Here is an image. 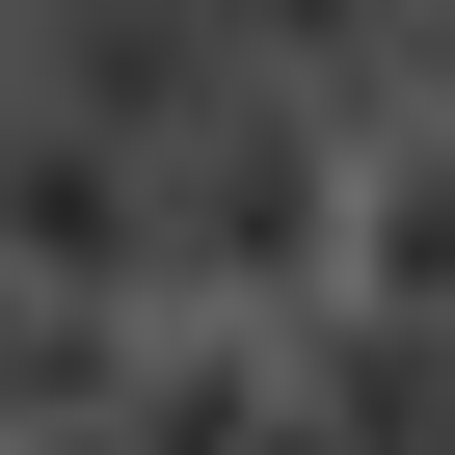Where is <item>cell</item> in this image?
Masks as SVG:
<instances>
[{"mask_svg":"<svg viewBox=\"0 0 455 455\" xmlns=\"http://www.w3.org/2000/svg\"><path fill=\"white\" fill-rule=\"evenodd\" d=\"M134 295H28V268H0V455H54V428H134Z\"/></svg>","mask_w":455,"mask_h":455,"instance_id":"cell-4","label":"cell"},{"mask_svg":"<svg viewBox=\"0 0 455 455\" xmlns=\"http://www.w3.org/2000/svg\"><path fill=\"white\" fill-rule=\"evenodd\" d=\"M348 161H375V81L268 54L242 108L161 161V322H322L348 295Z\"/></svg>","mask_w":455,"mask_h":455,"instance_id":"cell-1","label":"cell"},{"mask_svg":"<svg viewBox=\"0 0 455 455\" xmlns=\"http://www.w3.org/2000/svg\"><path fill=\"white\" fill-rule=\"evenodd\" d=\"M348 322H455V134L428 108H375V161H348Z\"/></svg>","mask_w":455,"mask_h":455,"instance_id":"cell-5","label":"cell"},{"mask_svg":"<svg viewBox=\"0 0 455 455\" xmlns=\"http://www.w3.org/2000/svg\"><path fill=\"white\" fill-rule=\"evenodd\" d=\"M0 81H28V108H81L108 161H188L214 108L268 81V28H188V0H0Z\"/></svg>","mask_w":455,"mask_h":455,"instance_id":"cell-2","label":"cell"},{"mask_svg":"<svg viewBox=\"0 0 455 455\" xmlns=\"http://www.w3.org/2000/svg\"><path fill=\"white\" fill-rule=\"evenodd\" d=\"M348 81H375V108H428V134H455V0H402V28H348Z\"/></svg>","mask_w":455,"mask_h":455,"instance_id":"cell-6","label":"cell"},{"mask_svg":"<svg viewBox=\"0 0 455 455\" xmlns=\"http://www.w3.org/2000/svg\"><path fill=\"white\" fill-rule=\"evenodd\" d=\"M0 268H28V295H134V322H161V161H108L81 108L0 81Z\"/></svg>","mask_w":455,"mask_h":455,"instance_id":"cell-3","label":"cell"}]
</instances>
